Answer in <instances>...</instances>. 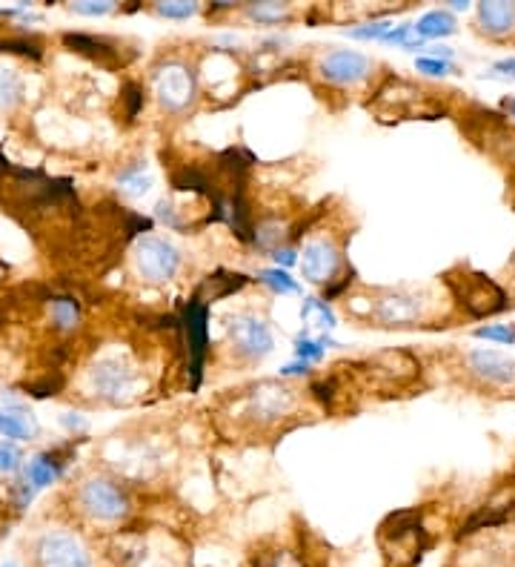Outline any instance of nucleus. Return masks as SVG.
<instances>
[{
	"label": "nucleus",
	"mask_w": 515,
	"mask_h": 567,
	"mask_svg": "<svg viewBox=\"0 0 515 567\" xmlns=\"http://www.w3.org/2000/svg\"><path fill=\"white\" fill-rule=\"evenodd\" d=\"M447 284L453 287L455 298L473 315H493L507 307V295L501 293V287L487 275L461 273L458 278L447 275Z\"/></svg>",
	"instance_id": "f257e3e1"
},
{
	"label": "nucleus",
	"mask_w": 515,
	"mask_h": 567,
	"mask_svg": "<svg viewBox=\"0 0 515 567\" xmlns=\"http://www.w3.org/2000/svg\"><path fill=\"white\" fill-rule=\"evenodd\" d=\"M135 267L152 284H164L181 270V252L161 235H144L135 244Z\"/></svg>",
	"instance_id": "f03ea898"
},
{
	"label": "nucleus",
	"mask_w": 515,
	"mask_h": 567,
	"mask_svg": "<svg viewBox=\"0 0 515 567\" xmlns=\"http://www.w3.org/2000/svg\"><path fill=\"white\" fill-rule=\"evenodd\" d=\"M78 502H81L83 513H89L95 522H121L126 513H129V499L126 493L109 479H89L81 484V493H78Z\"/></svg>",
	"instance_id": "7ed1b4c3"
},
{
	"label": "nucleus",
	"mask_w": 515,
	"mask_h": 567,
	"mask_svg": "<svg viewBox=\"0 0 515 567\" xmlns=\"http://www.w3.org/2000/svg\"><path fill=\"white\" fill-rule=\"evenodd\" d=\"M38 565L41 567H92L89 550L75 533L66 530H49L38 542Z\"/></svg>",
	"instance_id": "20e7f679"
},
{
	"label": "nucleus",
	"mask_w": 515,
	"mask_h": 567,
	"mask_svg": "<svg viewBox=\"0 0 515 567\" xmlns=\"http://www.w3.org/2000/svg\"><path fill=\"white\" fill-rule=\"evenodd\" d=\"M155 95L169 112H181L195 101V75L186 63H166L155 72Z\"/></svg>",
	"instance_id": "39448f33"
},
{
	"label": "nucleus",
	"mask_w": 515,
	"mask_h": 567,
	"mask_svg": "<svg viewBox=\"0 0 515 567\" xmlns=\"http://www.w3.org/2000/svg\"><path fill=\"white\" fill-rule=\"evenodd\" d=\"M227 330L232 344H235V350H238L241 356L264 358L272 353V344H275V341H272V330H269V324L264 318L249 313L232 315Z\"/></svg>",
	"instance_id": "423d86ee"
},
{
	"label": "nucleus",
	"mask_w": 515,
	"mask_h": 567,
	"mask_svg": "<svg viewBox=\"0 0 515 567\" xmlns=\"http://www.w3.org/2000/svg\"><path fill=\"white\" fill-rule=\"evenodd\" d=\"M206 318L209 310L201 298H192L184 310V333H186V350H189V367H192V387H198L201 381V367H204L206 356Z\"/></svg>",
	"instance_id": "0eeeda50"
},
{
	"label": "nucleus",
	"mask_w": 515,
	"mask_h": 567,
	"mask_svg": "<svg viewBox=\"0 0 515 567\" xmlns=\"http://www.w3.org/2000/svg\"><path fill=\"white\" fill-rule=\"evenodd\" d=\"M372 72V61L352 49H335L321 61V75L332 84H361Z\"/></svg>",
	"instance_id": "6e6552de"
},
{
	"label": "nucleus",
	"mask_w": 515,
	"mask_h": 567,
	"mask_svg": "<svg viewBox=\"0 0 515 567\" xmlns=\"http://www.w3.org/2000/svg\"><path fill=\"white\" fill-rule=\"evenodd\" d=\"M341 267V255L332 247L330 241L324 238H315L304 244V252H301V273L307 281L312 284H324V281H332V275L338 273Z\"/></svg>",
	"instance_id": "1a4fd4ad"
},
{
	"label": "nucleus",
	"mask_w": 515,
	"mask_h": 567,
	"mask_svg": "<svg viewBox=\"0 0 515 567\" xmlns=\"http://www.w3.org/2000/svg\"><path fill=\"white\" fill-rule=\"evenodd\" d=\"M92 384L106 399H121L135 384V370L121 358H103L92 367Z\"/></svg>",
	"instance_id": "9d476101"
},
{
	"label": "nucleus",
	"mask_w": 515,
	"mask_h": 567,
	"mask_svg": "<svg viewBox=\"0 0 515 567\" xmlns=\"http://www.w3.org/2000/svg\"><path fill=\"white\" fill-rule=\"evenodd\" d=\"M470 367L481 378L493 381V384H515V361H510L501 353H493V350H473L470 353Z\"/></svg>",
	"instance_id": "9b49d317"
},
{
	"label": "nucleus",
	"mask_w": 515,
	"mask_h": 567,
	"mask_svg": "<svg viewBox=\"0 0 515 567\" xmlns=\"http://www.w3.org/2000/svg\"><path fill=\"white\" fill-rule=\"evenodd\" d=\"M378 318L384 324H410V321H418L421 318V298L407 293H392L384 295L375 307Z\"/></svg>",
	"instance_id": "f8f14e48"
},
{
	"label": "nucleus",
	"mask_w": 515,
	"mask_h": 567,
	"mask_svg": "<svg viewBox=\"0 0 515 567\" xmlns=\"http://www.w3.org/2000/svg\"><path fill=\"white\" fill-rule=\"evenodd\" d=\"M478 23L484 32L490 35H507L515 29V3L504 0H490V3H478Z\"/></svg>",
	"instance_id": "ddd939ff"
},
{
	"label": "nucleus",
	"mask_w": 515,
	"mask_h": 567,
	"mask_svg": "<svg viewBox=\"0 0 515 567\" xmlns=\"http://www.w3.org/2000/svg\"><path fill=\"white\" fill-rule=\"evenodd\" d=\"M455 32V18L444 9H435V12H427L421 21L415 23V35L418 38H447Z\"/></svg>",
	"instance_id": "4468645a"
},
{
	"label": "nucleus",
	"mask_w": 515,
	"mask_h": 567,
	"mask_svg": "<svg viewBox=\"0 0 515 567\" xmlns=\"http://www.w3.org/2000/svg\"><path fill=\"white\" fill-rule=\"evenodd\" d=\"M61 476V464L52 456H35L26 467V484H32V490H43Z\"/></svg>",
	"instance_id": "2eb2a0df"
},
{
	"label": "nucleus",
	"mask_w": 515,
	"mask_h": 567,
	"mask_svg": "<svg viewBox=\"0 0 515 567\" xmlns=\"http://www.w3.org/2000/svg\"><path fill=\"white\" fill-rule=\"evenodd\" d=\"M23 98L21 75L9 66H0V109H15Z\"/></svg>",
	"instance_id": "dca6fc26"
},
{
	"label": "nucleus",
	"mask_w": 515,
	"mask_h": 567,
	"mask_svg": "<svg viewBox=\"0 0 515 567\" xmlns=\"http://www.w3.org/2000/svg\"><path fill=\"white\" fill-rule=\"evenodd\" d=\"M35 433V427L29 421L12 413V410H0V436L3 439H29Z\"/></svg>",
	"instance_id": "f3484780"
},
{
	"label": "nucleus",
	"mask_w": 515,
	"mask_h": 567,
	"mask_svg": "<svg viewBox=\"0 0 515 567\" xmlns=\"http://www.w3.org/2000/svg\"><path fill=\"white\" fill-rule=\"evenodd\" d=\"M49 310H52V318H55V324L61 327V330H72V327H78V304L72 301V298H55L52 304H49Z\"/></svg>",
	"instance_id": "a211bd4d"
},
{
	"label": "nucleus",
	"mask_w": 515,
	"mask_h": 567,
	"mask_svg": "<svg viewBox=\"0 0 515 567\" xmlns=\"http://www.w3.org/2000/svg\"><path fill=\"white\" fill-rule=\"evenodd\" d=\"M63 41H66V46L78 49L83 55H92V58H106V55H112V49H109L106 43L95 41V38H89V35H66Z\"/></svg>",
	"instance_id": "6ab92c4d"
},
{
	"label": "nucleus",
	"mask_w": 515,
	"mask_h": 567,
	"mask_svg": "<svg viewBox=\"0 0 515 567\" xmlns=\"http://www.w3.org/2000/svg\"><path fill=\"white\" fill-rule=\"evenodd\" d=\"M249 18H255L258 23H278L287 15L284 3H252L247 9Z\"/></svg>",
	"instance_id": "aec40b11"
},
{
	"label": "nucleus",
	"mask_w": 515,
	"mask_h": 567,
	"mask_svg": "<svg viewBox=\"0 0 515 567\" xmlns=\"http://www.w3.org/2000/svg\"><path fill=\"white\" fill-rule=\"evenodd\" d=\"M118 184H121L126 192H132V195H141V192L149 189V178L144 175V167L138 164V167L124 169V172H121V178H118Z\"/></svg>",
	"instance_id": "412c9836"
},
{
	"label": "nucleus",
	"mask_w": 515,
	"mask_h": 567,
	"mask_svg": "<svg viewBox=\"0 0 515 567\" xmlns=\"http://www.w3.org/2000/svg\"><path fill=\"white\" fill-rule=\"evenodd\" d=\"M261 281L267 284V287H272L275 293H298V284L289 278V273H284L281 267L278 270H264L261 273Z\"/></svg>",
	"instance_id": "4be33fe9"
},
{
	"label": "nucleus",
	"mask_w": 515,
	"mask_h": 567,
	"mask_svg": "<svg viewBox=\"0 0 515 567\" xmlns=\"http://www.w3.org/2000/svg\"><path fill=\"white\" fill-rule=\"evenodd\" d=\"M21 450H18V444H12V441L0 439V473H15L18 467H21Z\"/></svg>",
	"instance_id": "5701e85b"
},
{
	"label": "nucleus",
	"mask_w": 515,
	"mask_h": 567,
	"mask_svg": "<svg viewBox=\"0 0 515 567\" xmlns=\"http://www.w3.org/2000/svg\"><path fill=\"white\" fill-rule=\"evenodd\" d=\"M475 336L487 338V341H501V344H513L515 327H510V324H487V327H478Z\"/></svg>",
	"instance_id": "b1692460"
},
{
	"label": "nucleus",
	"mask_w": 515,
	"mask_h": 567,
	"mask_svg": "<svg viewBox=\"0 0 515 567\" xmlns=\"http://www.w3.org/2000/svg\"><path fill=\"white\" fill-rule=\"evenodd\" d=\"M158 12H161L164 18H189V15L198 12V6H195V3H186V0H172V3H158Z\"/></svg>",
	"instance_id": "393cba45"
},
{
	"label": "nucleus",
	"mask_w": 515,
	"mask_h": 567,
	"mask_svg": "<svg viewBox=\"0 0 515 567\" xmlns=\"http://www.w3.org/2000/svg\"><path fill=\"white\" fill-rule=\"evenodd\" d=\"M392 29V23L378 21V23H367L361 29H350V38H358V41H372V38H387V32Z\"/></svg>",
	"instance_id": "a878e982"
},
{
	"label": "nucleus",
	"mask_w": 515,
	"mask_h": 567,
	"mask_svg": "<svg viewBox=\"0 0 515 567\" xmlns=\"http://www.w3.org/2000/svg\"><path fill=\"white\" fill-rule=\"evenodd\" d=\"M0 52H15V55H26V58H41V46L32 41H0Z\"/></svg>",
	"instance_id": "bb28decb"
},
{
	"label": "nucleus",
	"mask_w": 515,
	"mask_h": 567,
	"mask_svg": "<svg viewBox=\"0 0 515 567\" xmlns=\"http://www.w3.org/2000/svg\"><path fill=\"white\" fill-rule=\"evenodd\" d=\"M309 313L321 315V327H324V330H332V327H335V315H332V310L327 307V304H321V301L309 298L307 304H304V315H309Z\"/></svg>",
	"instance_id": "cd10ccee"
},
{
	"label": "nucleus",
	"mask_w": 515,
	"mask_h": 567,
	"mask_svg": "<svg viewBox=\"0 0 515 567\" xmlns=\"http://www.w3.org/2000/svg\"><path fill=\"white\" fill-rule=\"evenodd\" d=\"M418 72H427V75H447V72H453V66L450 61H438V58H418Z\"/></svg>",
	"instance_id": "c85d7f7f"
},
{
	"label": "nucleus",
	"mask_w": 515,
	"mask_h": 567,
	"mask_svg": "<svg viewBox=\"0 0 515 567\" xmlns=\"http://www.w3.org/2000/svg\"><path fill=\"white\" fill-rule=\"evenodd\" d=\"M295 353H298L301 358H309V361H318V358L324 356V344H321V341L301 338V341H298V347H295Z\"/></svg>",
	"instance_id": "c756f323"
},
{
	"label": "nucleus",
	"mask_w": 515,
	"mask_h": 567,
	"mask_svg": "<svg viewBox=\"0 0 515 567\" xmlns=\"http://www.w3.org/2000/svg\"><path fill=\"white\" fill-rule=\"evenodd\" d=\"M109 9H112V3H109V0H103V3H95V0L72 3V12H78V15H106Z\"/></svg>",
	"instance_id": "7c9ffc66"
},
{
	"label": "nucleus",
	"mask_w": 515,
	"mask_h": 567,
	"mask_svg": "<svg viewBox=\"0 0 515 567\" xmlns=\"http://www.w3.org/2000/svg\"><path fill=\"white\" fill-rule=\"evenodd\" d=\"M275 261H278V264H284V267H289V264H295V252L278 250V252H275Z\"/></svg>",
	"instance_id": "2f4dec72"
},
{
	"label": "nucleus",
	"mask_w": 515,
	"mask_h": 567,
	"mask_svg": "<svg viewBox=\"0 0 515 567\" xmlns=\"http://www.w3.org/2000/svg\"><path fill=\"white\" fill-rule=\"evenodd\" d=\"M309 367H307V361H304V364H289V367H284V370H281V373H284V376H298V373H307Z\"/></svg>",
	"instance_id": "473e14b6"
},
{
	"label": "nucleus",
	"mask_w": 515,
	"mask_h": 567,
	"mask_svg": "<svg viewBox=\"0 0 515 567\" xmlns=\"http://www.w3.org/2000/svg\"><path fill=\"white\" fill-rule=\"evenodd\" d=\"M504 109H507V112H510V115L515 118V98H507V101H504Z\"/></svg>",
	"instance_id": "72a5a7b5"
},
{
	"label": "nucleus",
	"mask_w": 515,
	"mask_h": 567,
	"mask_svg": "<svg viewBox=\"0 0 515 567\" xmlns=\"http://www.w3.org/2000/svg\"><path fill=\"white\" fill-rule=\"evenodd\" d=\"M467 6H470V3H461V0H455V3H453L455 12H461V9H467Z\"/></svg>",
	"instance_id": "f704fd0d"
},
{
	"label": "nucleus",
	"mask_w": 515,
	"mask_h": 567,
	"mask_svg": "<svg viewBox=\"0 0 515 567\" xmlns=\"http://www.w3.org/2000/svg\"><path fill=\"white\" fill-rule=\"evenodd\" d=\"M3 275H6V264L0 261V278H3Z\"/></svg>",
	"instance_id": "c9c22d12"
},
{
	"label": "nucleus",
	"mask_w": 515,
	"mask_h": 567,
	"mask_svg": "<svg viewBox=\"0 0 515 567\" xmlns=\"http://www.w3.org/2000/svg\"><path fill=\"white\" fill-rule=\"evenodd\" d=\"M3 567H21V565H15V562H6V565Z\"/></svg>",
	"instance_id": "e433bc0d"
}]
</instances>
